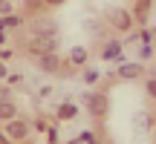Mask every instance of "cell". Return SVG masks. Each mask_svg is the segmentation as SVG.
<instances>
[{
	"label": "cell",
	"mask_w": 156,
	"mask_h": 144,
	"mask_svg": "<svg viewBox=\"0 0 156 144\" xmlns=\"http://www.w3.org/2000/svg\"><path fill=\"white\" fill-rule=\"evenodd\" d=\"M26 49L38 58V55H46V52H55L58 49V40H55V35H38V32H35L32 38H29Z\"/></svg>",
	"instance_id": "1"
},
{
	"label": "cell",
	"mask_w": 156,
	"mask_h": 144,
	"mask_svg": "<svg viewBox=\"0 0 156 144\" xmlns=\"http://www.w3.org/2000/svg\"><path fill=\"white\" fill-rule=\"evenodd\" d=\"M110 26H116L119 32H127V29L133 26V12H127V9H113L110 12Z\"/></svg>",
	"instance_id": "2"
},
{
	"label": "cell",
	"mask_w": 156,
	"mask_h": 144,
	"mask_svg": "<svg viewBox=\"0 0 156 144\" xmlns=\"http://www.w3.org/2000/svg\"><path fill=\"white\" fill-rule=\"evenodd\" d=\"M84 101H87V110L93 112V115H104L107 112V95L104 92H90V95H84Z\"/></svg>",
	"instance_id": "3"
},
{
	"label": "cell",
	"mask_w": 156,
	"mask_h": 144,
	"mask_svg": "<svg viewBox=\"0 0 156 144\" xmlns=\"http://www.w3.org/2000/svg\"><path fill=\"white\" fill-rule=\"evenodd\" d=\"M35 63H38V69H41V72H49V75H52V72H61V67H64V63H61V58H58L55 52L38 55V61H35Z\"/></svg>",
	"instance_id": "4"
},
{
	"label": "cell",
	"mask_w": 156,
	"mask_h": 144,
	"mask_svg": "<svg viewBox=\"0 0 156 144\" xmlns=\"http://www.w3.org/2000/svg\"><path fill=\"white\" fill-rule=\"evenodd\" d=\"M29 133L26 121H17V118H9V124H6V135H9V141H23Z\"/></svg>",
	"instance_id": "5"
},
{
	"label": "cell",
	"mask_w": 156,
	"mask_h": 144,
	"mask_svg": "<svg viewBox=\"0 0 156 144\" xmlns=\"http://www.w3.org/2000/svg\"><path fill=\"white\" fill-rule=\"evenodd\" d=\"M101 58H104V61H124L122 58V43H119V40H110V43L104 46V52H101Z\"/></svg>",
	"instance_id": "6"
},
{
	"label": "cell",
	"mask_w": 156,
	"mask_h": 144,
	"mask_svg": "<svg viewBox=\"0 0 156 144\" xmlns=\"http://www.w3.org/2000/svg\"><path fill=\"white\" fill-rule=\"evenodd\" d=\"M147 15H151V0H136V3H133V20L145 23Z\"/></svg>",
	"instance_id": "7"
},
{
	"label": "cell",
	"mask_w": 156,
	"mask_h": 144,
	"mask_svg": "<svg viewBox=\"0 0 156 144\" xmlns=\"http://www.w3.org/2000/svg\"><path fill=\"white\" fill-rule=\"evenodd\" d=\"M69 63H73V67H84V63H87V49H84V46H73V49H69Z\"/></svg>",
	"instance_id": "8"
},
{
	"label": "cell",
	"mask_w": 156,
	"mask_h": 144,
	"mask_svg": "<svg viewBox=\"0 0 156 144\" xmlns=\"http://www.w3.org/2000/svg\"><path fill=\"white\" fill-rule=\"evenodd\" d=\"M32 29L38 35H55V23H52V20H44V17H38V20L32 23Z\"/></svg>",
	"instance_id": "9"
},
{
	"label": "cell",
	"mask_w": 156,
	"mask_h": 144,
	"mask_svg": "<svg viewBox=\"0 0 156 144\" xmlns=\"http://www.w3.org/2000/svg\"><path fill=\"white\" fill-rule=\"evenodd\" d=\"M75 115H78L75 104H61L58 107V118H61V121H69V118H75Z\"/></svg>",
	"instance_id": "10"
},
{
	"label": "cell",
	"mask_w": 156,
	"mask_h": 144,
	"mask_svg": "<svg viewBox=\"0 0 156 144\" xmlns=\"http://www.w3.org/2000/svg\"><path fill=\"white\" fill-rule=\"evenodd\" d=\"M139 72H142L139 63H122V67H119V75H122V78H136Z\"/></svg>",
	"instance_id": "11"
},
{
	"label": "cell",
	"mask_w": 156,
	"mask_h": 144,
	"mask_svg": "<svg viewBox=\"0 0 156 144\" xmlns=\"http://www.w3.org/2000/svg\"><path fill=\"white\" fill-rule=\"evenodd\" d=\"M133 121H136V127H139V130H151V127H153V121H151V115H147V112H136Z\"/></svg>",
	"instance_id": "12"
},
{
	"label": "cell",
	"mask_w": 156,
	"mask_h": 144,
	"mask_svg": "<svg viewBox=\"0 0 156 144\" xmlns=\"http://www.w3.org/2000/svg\"><path fill=\"white\" fill-rule=\"evenodd\" d=\"M15 104H9V101H3V104H0V118H6V121H9V118H15Z\"/></svg>",
	"instance_id": "13"
},
{
	"label": "cell",
	"mask_w": 156,
	"mask_h": 144,
	"mask_svg": "<svg viewBox=\"0 0 156 144\" xmlns=\"http://www.w3.org/2000/svg\"><path fill=\"white\" fill-rule=\"evenodd\" d=\"M20 23H23L20 15H6V17H3V26H20Z\"/></svg>",
	"instance_id": "14"
},
{
	"label": "cell",
	"mask_w": 156,
	"mask_h": 144,
	"mask_svg": "<svg viewBox=\"0 0 156 144\" xmlns=\"http://www.w3.org/2000/svg\"><path fill=\"white\" fill-rule=\"evenodd\" d=\"M95 78H98V72H95V69H84V81H87V84H93Z\"/></svg>",
	"instance_id": "15"
},
{
	"label": "cell",
	"mask_w": 156,
	"mask_h": 144,
	"mask_svg": "<svg viewBox=\"0 0 156 144\" xmlns=\"http://www.w3.org/2000/svg\"><path fill=\"white\" fill-rule=\"evenodd\" d=\"M139 38H142V43H151V40H153V29H145Z\"/></svg>",
	"instance_id": "16"
},
{
	"label": "cell",
	"mask_w": 156,
	"mask_h": 144,
	"mask_svg": "<svg viewBox=\"0 0 156 144\" xmlns=\"http://www.w3.org/2000/svg\"><path fill=\"white\" fill-rule=\"evenodd\" d=\"M46 139H49V141H58V130L55 127H46Z\"/></svg>",
	"instance_id": "17"
},
{
	"label": "cell",
	"mask_w": 156,
	"mask_h": 144,
	"mask_svg": "<svg viewBox=\"0 0 156 144\" xmlns=\"http://www.w3.org/2000/svg\"><path fill=\"white\" fill-rule=\"evenodd\" d=\"M93 139H95L93 133H78V135H75V141H93Z\"/></svg>",
	"instance_id": "18"
},
{
	"label": "cell",
	"mask_w": 156,
	"mask_h": 144,
	"mask_svg": "<svg viewBox=\"0 0 156 144\" xmlns=\"http://www.w3.org/2000/svg\"><path fill=\"white\" fill-rule=\"evenodd\" d=\"M151 55H153V49H151V46L145 43V46H142V58H151Z\"/></svg>",
	"instance_id": "19"
},
{
	"label": "cell",
	"mask_w": 156,
	"mask_h": 144,
	"mask_svg": "<svg viewBox=\"0 0 156 144\" xmlns=\"http://www.w3.org/2000/svg\"><path fill=\"white\" fill-rule=\"evenodd\" d=\"M147 92H151V95H156V81H147Z\"/></svg>",
	"instance_id": "20"
},
{
	"label": "cell",
	"mask_w": 156,
	"mask_h": 144,
	"mask_svg": "<svg viewBox=\"0 0 156 144\" xmlns=\"http://www.w3.org/2000/svg\"><path fill=\"white\" fill-rule=\"evenodd\" d=\"M44 3H49V6H58V3H64V0H44Z\"/></svg>",
	"instance_id": "21"
},
{
	"label": "cell",
	"mask_w": 156,
	"mask_h": 144,
	"mask_svg": "<svg viewBox=\"0 0 156 144\" xmlns=\"http://www.w3.org/2000/svg\"><path fill=\"white\" fill-rule=\"evenodd\" d=\"M6 43V35H3V29H0V46H3Z\"/></svg>",
	"instance_id": "22"
},
{
	"label": "cell",
	"mask_w": 156,
	"mask_h": 144,
	"mask_svg": "<svg viewBox=\"0 0 156 144\" xmlns=\"http://www.w3.org/2000/svg\"><path fill=\"white\" fill-rule=\"evenodd\" d=\"M6 75V67H3V63H0V78H3Z\"/></svg>",
	"instance_id": "23"
},
{
	"label": "cell",
	"mask_w": 156,
	"mask_h": 144,
	"mask_svg": "<svg viewBox=\"0 0 156 144\" xmlns=\"http://www.w3.org/2000/svg\"><path fill=\"white\" fill-rule=\"evenodd\" d=\"M153 38H156V26H153Z\"/></svg>",
	"instance_id": "24"
},
{
	"label": "cell",
	"mask_w": 156,
	"mask_h": 144,
	"mask_svg": "<svg viewBox=\"0 0 156 144\" xmlns=\"http://www.w3.org/2000/svg\"><path fill=\"white\" fill-rule=\"evenodd\" d=\"M3 3H6V0H0V6H3Z\"/></svg>",
	"instance_id": "25"
}]
</instances>
